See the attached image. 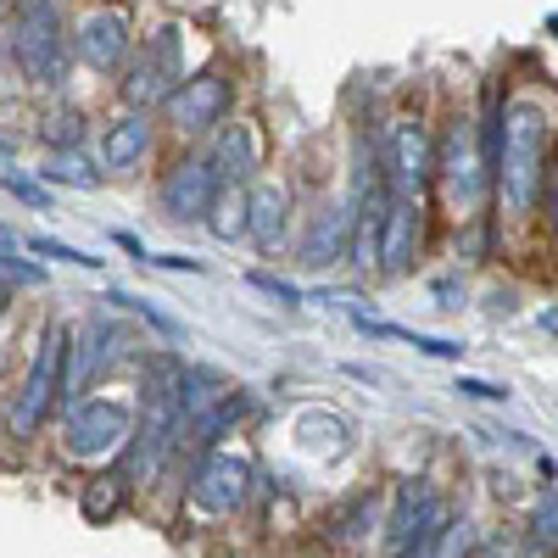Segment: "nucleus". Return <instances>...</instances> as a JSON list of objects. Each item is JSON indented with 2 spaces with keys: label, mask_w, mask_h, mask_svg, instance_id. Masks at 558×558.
Masks as SVG:
<instances>
[{
  "label": "nucleus",
  "mask_w": 558,
  "mask_h": 558,
  "mask_svg": "<svg viewBox=\"0 0 558 558\" xmlns=\"http://www.w3.org/2000/svg\"><path fill=\"white\" fill-rule=\"evenodd\" d=\"M547 162V112L542 101H508L502 107V162H497V191L514 213H531L542 196V168Z\"/></svg>",
  "instance_id": "1"
},
{
  "label": "nucleus",
  "mask_w": 558,
  "mask_h": 558,
  "mask_svg": "<svg viewBox=\"0 0 558 558\" xmlns=\"http://www.w3.org/2000/svg\"><path fill=\"white\" fill-rule=\"evenodd\" d=\"M12 57L34 84H62L68 73V34L57 0H17V23H12Z\"/></svg>",
  "instance_id": "2"
},
{
  "label": "nucleus",
  "mask_w": 558,
  "mask_h": 558,
  "mask_svg": "<svg viewBox=\"0 0 558 558\" xmlns=\"http://www.w3.org/2000/svg\"><path fill=\"white\" fill-rule=\"evenodd\" d=\"M68 357H73V341L68 330H45L39 347H34V363H28V380L12 402V436H34L45 425V413L57 408V397L68 391Z\"/></svg>",
  "instance_id": "3"
},
{
  "label": "nucleus",
  "mask_w": 558,
  "mask_h": 558,
  "mask_svg": "<svg viewBox=\"0 0 558 558\" xmlns=\"http://www.w3.org/2000/svg\"><path fill=\"white\" fill-rule=\"evenodd\" d=\"M129 441H134V413L112 397H84L68 413V430H62V447L78 463H101V458L123 452Z\"/></svg>",
  "instance_id": "4"
},
{
  "label": "nucleus",
  "mask_w": 558,
  "mask_h": 558,
  "mask_svg": "<svg viewBox=\"0 0 558 558\" xmlns=\"http://www.w3.org/2000/svg\"><path fill=\"white\" fill-rule=\"evenodd\" d=\"M436 173H441V191H447V202H452L458 213H475V207H481L492 162H486V146L475 140V118H452V123H447Z\"/></svg>",
  "instance_id": "5"
},
{
  "label": "nucleus",
  "mask_w": 558,
  "mask_h": 558,
  "mask_svg": "<svg viewBox=\"0 0 558 558\" xmlns=\"http://www.w3.org/2000/svg\"><path fill=\"white\" fill-rule=\"evenodd\" d=\"M380 162H386V179H391V196L397 202H418V191L430 184L436 173V151H430V134L425 123H413V118H397L380 140Z\"/></svg>",
  "instance_id": "6"
},
{
  "label": "nucleus",
  "mask_w": 558,
  "mask_h": 558,
  "mask_svg": "<svg viewBox=\"0 0 558 558\" xmlns=\"http://www.w3.org/2000/svg\"><path fill=\"white\" fill-rule=\"evenodd\" d=\"M246 486H252V463L241 452L213 447V452H202V463L191 470V508H196V514L223 520V514H235V508L246 502Z\"/></svg>",
  "instance_id": "7"
},
{
  "label": "nucleus",
  "mask_w": 558,
  "mask_h": 558,
  "mask_svg": "<svg viewBox=\"0 0 558 558\" xmlns=\"http://www.w3.org/2000/svg\"><path fill=\"white\" fill-rule=\"evenodd\" d=\"M179 84H184V62H179V28H162V34L151 39V51L129 68V78H123V101L151 112V107H168V96H173Z\"/></svg>",
  "instance_id": "8"
},
{
  "label": "nucleus",
  "mask_w": 558,
  "mask_h": 558,
  "mask_svg": "<svg viewBox=\"0 0 558 558\" xmlns=\"http://www.w3.org/2000/svg\"><path fill=\"white\" fill-rule=\"evenodd\" d=\"M168 123L179 129V134H202V129H213V123H223V112H229V78L218 73V68H207V73H191L173 96H168Z\"/></svg>",
  "instance_id": "9"
},
{
  "label": "nucleus",
  "mask_w": 558,
  "mask_h": 558,
  "mask_svg": "<svg viewBox=\"0 0 558 558\" xmlns=\"http://www.w3.org/2000/svg\"><path fill=\"white\" fill-rule=\"evenodd\" d=\"M218 196H223V184H218V173H213L207 157H184V162H173L168 179H162V213L179 218V223L207 218Z\"/></svg>",
  "instance_id": "10"
},
{
  "label": "nucleus",
  "mask_w": 558,
  "mask_h": 558,
  "mask_svg": "<svg viewBox=\"0 0 558 558\" xmlns=\"http://www.w3.org/2000/svg\"><path fill=\"white\" fill-rule=\"evenodd\" d=\"M73 45H78V57H84L89 68H118L123 51H129V17H123L118 7H96V12L78 23Z\"/></svg>",
  "instance_id": "11"
},
{
  "label": "nucleus",
  "mask_w": 558,
  "mask_h": 558,
  "mask_svg": "<svg viewBox=\"0 0 558 558\" xmlns=\"http://www.w3.org/2000/svg\"><path fill=\"white\" fill-rule=\"evenodd\" d=\"M112 347H118V330H112V324H101V318H89L84 330H78V347H73V357H68V391H62L73 408L84 402V386L112 363Z\"/></svg>",
  "instance_id": "12"
},
{
  "label": "nucleus",
  "mask_w": 558,
  "mask_h": 558,
  "mask_svg": "<svg viewBox=\"0 0 558 558\" xmlns=\"http://www.w3.org/2000/svg\"><path fill=\"white\" fill-rule=\"evenodd\" d=\"M425 241V207L418 202H391L386 213V235H380V268L386 274H408Z\"/></svg>",
  "instance_id": "13"
},
{
  "label": "nucleus",
  "mask_w": 558,
  "mask_h": 558,
  "mask_svg": "<svg viewBox=\"0 0 558 558\" xmlns=\"http://www.w3.org/2000/svg\"><path fill=\"white\" fill-rule=\"evenodd\" d=\"M207 162H213V173H218L223 191H229V184H241V179H252V173H257V162H263L257 129H252V123H223V134L213 140Z\"/></svg>",
  "instance_id": "14"
},
{
  "label": "nucleus",
  "mask_w": 558,
  "mask_h": 558,
  "mask_svg": "<svg viewBox=\"0 0 558 558\" xmlns=\"http://www.w3.org/2000/svg\"><path fill=\"white\" fill-rule=\"evenodd\" d=\"M341 257H352V213L330 207V213H318L313 235H307V246H302V263H307V268H330V263H341Z\"/></svg>",
  "instance_id": "15"
},
{
  "label": "nucleus",
  "mask_w": 558,
  "mask_h": 558,
  "mask_svg": "<svg viewBox=\"0 0 558 558\" xmlns=\"http://www.w3.org/2000/svg\"><path fill=\"white\" fill-rule=\"evenodd\" d=\"M286 223H291V191H286V184H257V191H252V241L263 252H279Z\"/></svg>",
  "instance_id": "16"
},
{
  "label": "nucleus",
  "mask_w": 558,
  "mask_h": 558,
  "mask_svg": "<svg viewBox=\"0 0 558 558\" xmlns=\"http://www.w3.org/2000/svg\"><path fill=\"white\" fill-rule=\"evenodd\" d=\"M146 151H151V118L146 112H129L101 134V162L107 168H134Z\"/></svg>",
  "instance_id": "17"
},
{
  "label": "nucleus",
  "mask_w": 558,
  "mask_h": 558,
  "mask_svg": "<svg viewBox=\"0 0 558 558\" xmlns=\"http://www.w3.org/2000/svg\"><path fill=\"white\" fill-rule=\"evenodd\" d=\"M207 229H213L218 241H241V235H252V191L229 184V191L213 202V213H207Z\"/></svg>",
  "instance_id": "18"
},
{
  "label": "nucleus",
  "mask_w": 558,
  "mask_h": 558,
  "mask_svg": "<svg viewBox=\"0 0 558 558\" xmlns=\"http://www.w3.org/2000/svg\"><path fill=\"white\" fill-rule=\"evenodd\" d=\"M241 418H246V391H229V397H223L213 413H202L196 425H191V430H196V447H207V452H213V447H218L229 430L241 425Z\"/></svg>",
  "instance_id": "19"
},
{
  "label": "nucleus",
  "mask_w": 558,
  "mask_h": 558,
  "mask_svg": "<svg viewBox=\"0 0 558 558\" xmlns=\"http://www.w3.org/2000/svg\"><path fill=\"white\" fill-rule=\"evenodd\" d=\"M223 397H229L223 375H213V368H184V418H191V425L202 413H213Z\"/></svg>",
  "instance_id": "20"
},
{
  "label": "nucleus",
  "mask_w": 558,
  "mask_h": 558,
  "mask_svg": "<svg viewBox=\"0 0 558 558\" xmlns=\"http://www.w3.org/2000/svg\"><path fill=\"white\" fill-rule=\"evenodd\" d=\"M123 486H129V475H101V481H89L84 497H78L84 520H101V525H107L118 508H123Z\"/></svg>",
  "instance_id": "21"
},
{
  "label": "nucleus",
  "mask_w": 558,
  "mask_h": 558,
  "mask_svg": "<svg viewBox=\"0 0 558 558\" xmlns=\"http://www.w3.org/2000/svg\"><path fill=\"white\" fill-rule=\"evenodd\" d=\"M357 330H363V336H391V341H408V347H418L425 357H447V363H458V357H463V347H458V341H441V336H413V330H397V324H368V318H357Z\"/></svg>",
  "instance_id": "22"
},
{
  "label": "nucleus",
  "mask_w": 558,
  "mask_h": 558,
  "mask_svg": "<svg viewBox=\"0 0 558 558\" xmlns=\"http://www.w3.org/2000/svg\"><path fill=\"white\" fill-rule=\"evenodd\" d=\"M45 179H51V184H68V191H96V168H89L78 151H57L51 157V168H45Z\"/></svg>",
  "instance_id": "23"
},
{
  "label": "nucleus",
  "mask_w": 558,
  "mask_h": 558,
  "mask_svg": "<svg viewBox=\"0 0 558 558\" xmlns=\"http://www.w3.org/2000/svg\"><path fill=\"white\" fill-rule=\"evenodd\" d=\"M531 547L536 553H558V492H547L531 508Z\"/></svg>",
  "instance_id": "24"
},
{
  "label": "nucleus",
  "mask_w": 558,
  "mask_h": 558,
  "mask_svg": "<svg viewBox=\"0 0 558 558\" xmlns=\"http://www.w3.org/2000/svg\"><path fill=\"white\" fill-rule=\"evenodd\" d=\"M0 268H7V286H12V279H17V286H39V279H45V268H34L23 257V241L12 235V229L0 235Z\"/></svg>",
  "instance_id": "25"
},
{
  "label": "nucleus",
  "mask_w": 558,
  "mask_h": 558,
  "mask_svg": "<svg viewBox=\"0 0 558 558\" xmlns=\"http://www.w3.org/2000/svg\"><path fill=\"white\" fill-rule=\"evenodd\" d=\"M252 291H263V296H274L279 307H302V291L291 286V279H279V274H252Z\"/></svg>",
  "instance_id": "26"
},
{
  "label": "nucleus",
  "mask_w": 558,
  "mask_h": 558,
  "mask_svg": "<svg viewBox=\"0 0 558 558\" xmlns=\"http://www.w3.org/2000/svg\"><path fill=\"white\" fill-rule=\"evenodd\" d=\"M363 520H375V497H352V508H347V514L336 520V542H352L357 531H363Z\"/></svg>",
  "instance_id": "27"
},
{
  "label": "nucleus",
  "mask_w": 558,
  "mask_h": 558,
  "mask_svg": "<svg viewBox=\"0 0 558 558\" xmlns=\"http://www.w3.org/2000/svg\"><path fill=\"white\" fill-rule=\"evenodd\" d=\"M39 257H57V263H84V268H101V257H89V252H78V246H68V241H51V235H39V241H28Z\"/></svg>",
  "instance_id": "28"
},
{
  "label": "nucleus",
  "mask_w": 558,
  "mask_h": 558,
  "mask_svg": "<svg viewBox=\"0 0 558 558\" xmlns=\"http://www.w3.org/2000/svg\"><path fill=\"white\" fill-rule=\"evenodd\" d=\"M73 140H78V118H73V112H62V118H51V123H45V146L73 151Z\"/></svg>",
  "instance_id": "29"
},
{
  "label": "nucleus",
  "mask_w": 558,
  "mask_h": 558,
  "mask_svg": "<svg viewBox=\"0 0 558 558\" xmlns=\"http://www.w3.org/2000/svg\"><path fill=\"white\" fill-rule=\"evenodd\" d=\"M123 302H129L134 313H146V324H157V330H162V336H173V341L184 336V330H179V318H168V313H162L157 302H140V296H123Z\"/></svg>",
  "instance_id": "30"
},
{
  "label": "nucleus",
  "mask_w": 558,
  "mask_h": 558,
  "mask_svg": "<svg viewBox=\"0 0 558 558\" xmlns=\"http://www.w3.org/2000/svg\"><path fill=\"white\" fill-rule=\"evenodd\" d=\"M458 391H463V397H475V402H508L502 386H492V380H470V375H458Z\"/></svg>",
  "instance_id": "31"
},
{
  "label": "nucleus",
  "mask_w": 558,
  "mask_h": 558,
  "mask_svg": "<svg viewBox=\"0 0 558 558\" xmlns=\"http://www.w3.org/2000/svg\"><path fill=\"white\" fill-rule=\"evenodd\" d=\"M542 196H547V223L558 229V157H553V168H547V184H542Z\"/></svg>",
  "instance_id": "32"
},
{
  "label": "nucleus",
  "mask_w": 558,
  "mask_h": 558,
  "mask_svg": "<svg viewBox=\"0 0 558 558\" xmlns=\"http://www.w3.org/2000/svg\"><path fill=\"white\" fill-rule=\"evenodd\" d=\"M7 191H12V196H23V202H34V207L45 202V191H39V184H28V179H17L12 168H7Z\"/></svg>",
  "instance_id": "33"
},
{
  "label": "nucleus",
  "mask_w": 558,
  "mask_h": 558,
  "mask_svg": "<svg viewBox=\"0 0 558 558\" xmlns=\"http://www.w3.org/2000/svg\"><path fill=\"white\" fill-rule=\"evenodd\" d=\"M157 268H173V274H202V263L196 257H179V252H162V257H151Z\"/></svg>",
  "instance_id": "34"
},
{
  "label": "nucleus",
  "mask_w": 558,
  "mask_h": 558,
  "mask_svg": "<svg viewBox=\"0 0 558 558\" xmlns=\"http://www.w3.org/2000/svg\"><path fill=\"white\" fill-rule=\"evenodd\" d=\"M436 558H463V542L447 531V536H441V547H436Z\"/></svg>",
  "instance_id": "35"
},
{
  "label": "nucleus",
  "mask_w": 558,
  "mask_h": 558,
  "mask_svg": "<svg viewBox=\"0 0 558 558\" xmlns=\"http://www.w3.org/2000/svg\"><path fill=\"white\" fill-rule=\"evenodd\" d=\"M436 296H441V307H447V313L458 307V302H452V296H458V291H452V279H441V286H436Z\"/></svg>",
  "instance_id": "36"
},
{
  "label": "nucleus",
  "mask_w": 558,
  "mask_h": 558,
  "mask_svg": "<svg viewBox=\"0 0 558 558\" xmlns=\"http://www.w3.org/2000/svg\"><path fill=\"white\" fill-rule=\"evenodd\" d=\"M542 330H553V336H558V313H542Z\"/></svg>",
  "instance_id": "37"
},
{
  "label": "nucleus",
  "mask_w": 558,
  "mask_h": 558,
  "mask_svg": "<svg viewBox=\"0 0 558 558\" xmlns=\"http://www.w3.org/2000/svg\"><path fill=\"white\" fill-rule=\"evenodd\" d=\"M481 558H514V553H508V547H492V553H481Z\"/></svg>",
  "instance_id": "38"
}]
</instances>
